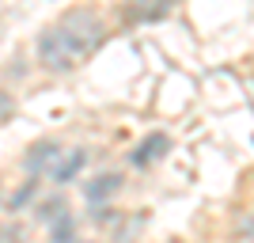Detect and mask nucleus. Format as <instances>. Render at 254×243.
Here are the masks:
<instances>
[{
    "label": "nucleus",
    "mask_w": 254,
    "mask_h": 243,
    "mask_svg": "<svg viewBox=\"0 0 254 243\" xmlns=\"http://www.w3.org/2000/svg\"><path fill=\"white\" fill-rule=\"evenodd\" d=\"M53 27L61 31V38L68 42V50L76 53V61H80L84 53H95L99 46H103V38H106L103 15L91 11V8H68L61 19L53 23Z\"/></svg>",
    "instance_id": "nucleus-1"
},
{
    "label": "nucleus",
    "mask_w": 254,
    "mask_h": 243,
    "mask_svg": "<svg viewBox=\"0 0 254 243\" xmlns=\"http://www.w3.org/2000/svg\"><path fill=\"white\" fill-rule=\"evenodd\" d=\"M34 57L42 61L46 73H57V76L72 73L76 65H80V61H76V53L68 50V42L61 38V31H57V27L38 31V38H34Z\"/></svg>",
    "instance_id": "nucleus-2"
},
{
    "label": "nucleus",
    "mask_w": 254,
    "mask_h": 243,
    "mask_svg": "<svg viewBox=\"0 0 254 243\" xmlns=\"http://www.w3.org/2000/svg\"><path fill=\"white\" fill-rule=\"evenodd\" d=\"M64 148L57 145L53 137H42L34 141L27 152H23V171H27V179H38V175H50V167L57 163V156H61Z\"/></svg>",
    "instance_id": "nucleus-3"
},
{
    "label": "nucleus",
    "mask_w": 254,
    "mask_h": 243,
    "mask_svg": "<svg viewBox=\"0 0 254 243\" xmlns=\"http://www.w3.org/2000/svg\"><path fill=\"white\" fill-rule=\"evenodd\" d=\"M122 175L118 171H99L95 179H87L84 182V201L91 205V209H99V205H106L110 198H118L122 194Z\"/></svg>",
    "instance_id": "nucleus-4"
},
{
    "label": "nucleus",
    "mask_w": 254,
    "mask_h": 243,
    "mask_svg": "<svg viewBox=\"0 0 254 243\" xmlns=\"http://www.w3.org/2000/svg\"><path fill=\"white\" fill-rule=\"evenodd\" d=\"M167 152H171V137L167 133H148V137L133 148L129 160H133V167H152V163H159Z\"/></svg>",
    "instance_id": "nucleus-5"
},
{
    "label": "nucleus",
    "mask_w": 254,
    "mask_h": 243,
    "mask_svg": "<svg viewBox=\"0 0 254 243\" xmlns=\"http://www.w3.org/2000/svg\"><path fill=\"white\" fill-rule=\"evenodd\" d=\"M84 163H87V148H68V152H61L57 163L50 167V179L57 182V186H68V182L84 171Z\"/></svg>",
    "instance_id": "nucleus-6"
},
{
    "label": "nucleus",
    "mask_w": 254,
    "mask_h": 243,
    "mask_svg": "<svg viewBox=\"0 0 254 243\" xmlns=\"http://www.w3.org/2000/svg\"><path fill=\"white\" fill-rule=\"evenodd\" d=\"M34 221H42V224H53L61 213H68V205H64V194H50V198L42 201H34Z\"/></svg>",
    "instance_id": "nucleus-7"
},
{
    "label": "nucleus",
    "mask_w": 254,
    "mask_h": 243,
    "mask_svg": "<svg viewBox=\"0 0 254 243\" xmlns=\"http://www.w3.org/2000/svg\"><path fill=\"white\" fill-rule=\"evenodd\" d=\"M38 190H42V186H38V179L19 182V190H15V194L8 198V213H11V217H19V213L27 209V205H34V201H38Z\"/></svg>",
    "instance_id": "nucleus-8"
},
{
    "label": "nucleus",
    "mask_w": 254,
    "mask_h": 243,
    "mask_svg": "<svg viewBox=\"0 0 254 243\" xmlns=\"http://www.w3.org/2000/svg\"><path fill=\"white\" fill-rule=\"evenodd\" d=\"M126 4L137 11L140 19H159V15H167L175 8V0H126Z\"/></svg>",
    "instance_id": "nucleus-9"
},
{
    "label": "nucleus",
    "mask_w": 254,
    "mask_h": 243,
    "mask_svg": "<svg viewBox=\"0 0 254 243\" xmlns=\"http://www.w3.org/2000/svg\"><path fill=\"white\" fill-rule=\"evenodd\" d=\"M50 243H76V217L72 213H61L50 224Z\"/></svg>",
    "instance_id": "nucleus-10"
},
{
    "label": "nucleus",
    "mask_w": 254,
    "mask_h": 243,
    "mask_svg": "<svg viewBox=\"0 0 254 243\" xmlns=\"http://www.w3.org/2000/svg\"><path fill=\"white\" fill-rule=\"evenodd\" d=\"M122 217H126V213H122V209H110V205L91 209V221H95L99 228H118V224H122Z\"/></svg>",
    "instance_id": "nucleus-11"
},
{
    "label": "nucleus",
    "mask_w": 254,
    "mask_h": 243,
    "mask_svg": "<svg viewBox=\"0 0 254 243\" xmlns=\"http://www.w3.org/2000/svg\"><path fill=\"white\" fill-rule=\"evenodd\" d=\"M0 240L4 243H27V228H23V224H8V228L0 232Z\"/></svg>",
    "instance_id": "nucleus-12"
},
{
    "label": "nucleus",
    "mask_w": 254,
    "mask_h": 243,
    "mask_svg": "<svg viewBox=\"0 0 254 243\" xmlns=\"http://www.w3.org/2000/svg\"><path fill=\"white\" fill-rule=\"evenodd\" d=\"M11 114H15V99H11L8 91H0V122H8Z\"/></svg>",
    "instance_id": "nucleus-13"
},
{
    "label": "nucleus",
    "mask_w": 254,
    "mask_h": 243,
    "mask_svg": "<svg viewBox=\"0 0 254 243\" xmlns=\"http://www.w3.org/2000/svg\"><path fill=\"white\" fill-rule=\"evenodd\" d=\"M76 243H84V240H76Z\"/></svg>",
    "instance_id": "nucleus-14"
}]
</instances>
